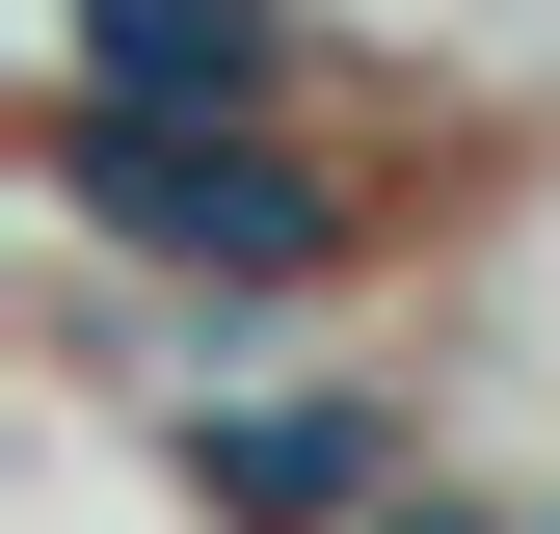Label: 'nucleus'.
<instances>
[{"label": "nucleus", "instance_id": "obj_1", "mask_svg": "<svg viewBox=\"0 0 560 534\" xmlns=\"http://www.w3.org/2000/svg\"><path fill=\"white\" fill-rule=\"evenodd\" d=\"M54 187H81V241L187 267V294H320L347 267V187L267 107H54Z\"/></svg>", "mask_w": 560, "mask_h": 534}, {"label": "nucleus", "instance_id": "obj_2", "mask_svg": "<svg viewBox=\"0 0 560 534\" xmlns=\"http://www.w3.org/2000/svg\"><path fill=\"white\" fill-rule=\"evenodd\" d=\"M187 481H214V534H374V508H400V400H347V374L187 400Z\"/></svg>", "mask_w": 560, "mask_h": 534}, {"label": "nucleus", "instance_id": "obj_3", "mask_svg": "<svg viewBox=\"0 0 560 534\" xmlns=\"http://www.w3.org/2000/svg\"><path fill=\"white\" fill-rule=\"evenodd\" d=\"M294 81V0H81L54 27V107H267Z\"/></svg>", "mask_w": 560, "mask_h": 534}, {"label": "nucleus", "instance_id": "obj_4", "mask_svg": "<svg viewBox=\"0 0 560 534\" xmlns=\"http://www.w3.org/2000/svg\"><path fill=\"white\" fill-rule=\"evenodd\" d=\"M374 534H480V508H428V481H400V508H374Z\"/></svg>", "mask_w": 560, "mask_h": 534}]
</instances>
